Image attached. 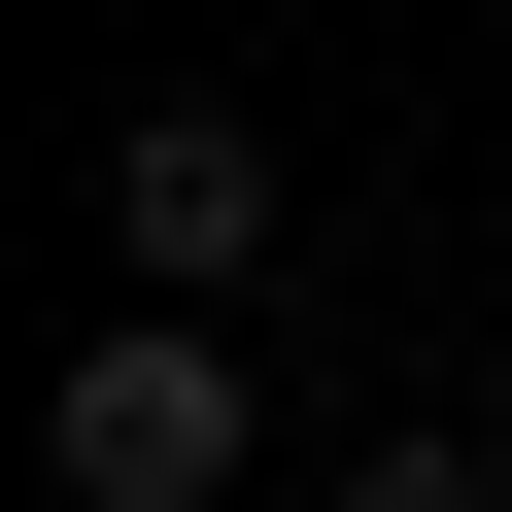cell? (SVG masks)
I'll list each match as a JSON object with an SVG mask.
<instances>
[{
  "label": "cell",
  "mask_w": 512,
  "mask_h": 512,
  "mask_svg": "<svg viewBox=\"0 0 512 512\" xmlns=\"http://www.w3.org/2000/svg\"><path fill=\"white\" fill-rule=\"evenodd\" d=\"M35 478H69V512H239V478H274V376H239V308H103V342L35 376Z\"/></svg>",
  "instance_id": "obj_1"
},
{
  "label": "cell",
  "mask_w": 512,
  "mask_h": 512,
  "mask_svg": "<svg viewBox=\"0 0 512 512\" xmlns=\"http://www.w3.org/2000/svg\"><path fill=\"white\" fill-rule=\"evenodd\" d=\"M342 512H512V444H342Z\"/></svg>",
  "instance_id": "obj_3"
},
{
  "label": "cell",
  "mask_w": 512,
  "mask_h": 512,
  "mask_svg": "<svg viewBox=\"0 0 512 512\" xmlns=\"http://www.w3.org/2000/svg\"><path fill=\"white\" fill-rule=\"evenodd\" d=\"M103 274L137 308H239V274H274V137H239V103H137L103 137Z\"/></svg>",
  "instance_id": "obj_2"
}]
</instances>
